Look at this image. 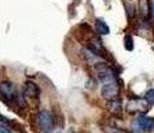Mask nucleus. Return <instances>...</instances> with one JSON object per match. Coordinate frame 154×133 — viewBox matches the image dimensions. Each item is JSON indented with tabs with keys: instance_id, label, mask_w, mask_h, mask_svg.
<instances>
[{
	"instance_id": "obj_1",
	"label": "nucleus",
	"mask_w": 154,
	"mask_h": 133,
	"mask_svg": "<svg viewBox=\"0 0 154 133\" xmlns=\"http://www.w3.org/2000/svg\"><path fill=\"white\" fill-rule=\"evenodd\" d=\"M0 96H2L3 101H5L7 104L8 103H12V101L24 104L23 100H22V97H20V94H17L15 87L8 81H2L0 82Z\"/></svg>"
},
{
	"instance_id": "obj_2",
	"label": "nucleus",
	"mask_w": 154,
	"mask_h": 133,
	"mask_svg": "<svg viewBox=\"0 0 154 133\" xmlns=\"http://www.w3.org/2000/svg\"><path fill=\"white\" fill-rule=\"evenodd\" d=\"M36 123H38L40 132H43V133H51L55 129L54 116L48 111H40L36 114Z\"/></svg>"
},
{
	"instance_id": "obj_3",
	"label": "nucleus",
	"mask_w": 154,
	"mask_h": 133,
	"mask_svg": "<svg viewBox=\"0 0 154 133\" xmlns=\"http://www.w3.org/2000/svg\"><path fill=\"white\" fill-rule=\"evenodd\" d=\"M150 109V104L147 103V100L140 99V97H133L127 101L126 104V111L129 113H146Z\"/></svg>"
},
{
	"instance_id": "obj_4",
	"label": "nucleus",
	"mask_w": 154,
	"mask_h": 133,
	"mask_svg": "<svg viewBox=\"0 0 154 133\" xmlns=\"http://www.w3.org/2000/svg\"><path fill=\"white\" fill-rule=\"evenodd\" d=\"M95 72H97L98 79L100 80V81H103V82H109V81L115 80V75H117V73L112 71V68L109 67L106 63L95 64Z\"/></svg>"
},
{
	"instance_id": "obj_5",
	"label": "nucleus",
	"mask_w": 154,
	"mask_h": 133,
	"mask_svg": "<svg viewBox=\"0 0 154 133\" xmlns=\"http://www.w3.org/2000/svg\"><path fill=\"white\" fill-rule=\"evenodd\" d=\"M154 125V119L153 117H146V116H140L134 120L133 123V128L135 131H138L140 133H143V132H149L150 129L153 128Z\"/></svg>"
},
{
	"instance_id": "obj_6",
	"label": "nucleus",
	"mask_w": 154,
	"mask_h": 133,
	"mask_svg": "<svg viewBox=\"0 0 154 133\" xmlns=\"http://www.w3.org/2000/svg\"><path fill=\"white\" fill-rule=\"evenodd\" d=\"M118 94H119V85L115 82V80L109 81V82H103V87H102V96L103 97L114 100V99H117Z\"/></svg>"
},
{
	"instance_id": "obj_7",
	"label": "nucleus",
	"mask_w": 154,
	"mask_h": 133,
	"mask_svg": "<svg viewBox=\"0 0 154 133\" xmlns=\"http://www.w3.org/2000/svg\"><path fill=\"white\" fill-rule=\"evenodd\" d=\"M138 15L143 22H147L152 15V5H150L149 0H138Z\"/></svg>"
},
{
	"instance_id": "obj_8",
	"label": "nucleus",
	"mask_w": 154,
	"mask_h": 133,
	"mask_svg": "<svg viewBox=\"0 0 154 133\" xmlns=\"http://www.w3.org/2000/svg\"><path fill=\"white\" fill-rule=\"evenodd\" d=\"M24 94L28 97H38L39 96V88L32 81H27L24 84Z\"/></svg>"
},
{
	"instance_id": "obj_9",
	"label": "nucleus",
	"mask_w": 154,
	"mask_h": 133,
	"mask_svg": "<svg viewBox=\"0 0 154 133\" xmlns=\"http://www.w3.org/2000/svg\"><path fill=\"white\" fill-rule=\"evenodd\" d=\"M95 31L98 32L99 35H109L110 33V28H109V25L106 24L103 19L95 20Z\"/></svg>"
},
{
	"instance_id": "obj_10",
	"label": "nucleus",
	"mask_w": 154,
	"mask_h": 133,
	"mask_svg": "<svg viewBox=\"0 0 154 133\" xmlns=\"http://www.w3.org/2000/svg\"><path fill=\"white\" fill-rule=\"evenodd\" d=\"M125 10H126V13H127L129 19H133V17L135 16V13H137L134 4H133L130 0H125Z\"/></svg>"
},
{
	"instance_id": "obj_11",
	"label": "nucleus",
	"mask_w": 154,
	"mask_h": 133,
	"mask_svg": "<svg viewBox=\"0 0 154 133\" xmlns=\"http://www.w3.org/2000/svg\"><path fill=\"white\" fill-rule=\"evenodd\" d=\"M109 106H110V111L115 114H118L121 112V109H122V104H121V101L118 99L111 100V101L109 103Z\"/></svg>"
},
{
	"instance_id": "obj_12",
	"label": "nucleus",
	"mask_w": 154,
	"mask_h": 133,
	"mask_svg": "<svg viewBox=\"0 0 154 133\" xmlns=\"http://www.w3.org/2000/svg\"><path fill=\"white\" fill-rule=\"evenodd\" d=\"M125 48L127 51H133L134 48V43H133V37L130 35H126L125 36Z\"/></svg>"
},
{
	"instance_id": "obj_13",
	"label": "nucleus",
	"mask_w": 154,
	"mask_h": 133,
	"mask_svg": "<svg viewBox=\"0 0 154 133\" xmlns=\"http://www.w3.org/2000/svg\"><path fill=\"white\" fill-rule=\"evenodd\" d=\"M145 99L147 100V103H149L150 105H154V89L147 91L146 94H145Z\"/></svg>"
},
{
	"instance_id": "obj_14",
	"label": "nucleus",
	"mask_w": 154,
	"mask_h": 133,
	"mask_svg": "<svg viewBox=\"0 0 154 133\" xmlns=\"http://www.w3.org/2000/svg\"><path fill=\"white\" fill-rule=\"evenodd\" d=\"M0 133H11V132H10V129L5 128V125L2 123L0 124Z\"/></svg>"
},
{
	"instance_id": "obj_15",
	"label": "nucleus",
	"mask_w": 154,
	"mask_h": 133,
	"mask_svg": "<svg viewBox=\"0 0 154 133\" xmlns=\"http://www.w3.org/2000/svg\"><path fill=\"white\" fill-rule=\"evenodd\" d=\"M149 132H150V133H154V125H153V128H152V129H150V131H149Z\"/></svg>"
},
{
	"instance_id": "obj_16",
	"label": "nucleus",
	"mask_w": 154,
	"mask_h": 133,
	"mask_svg": "<svg viewBox=\"0 0 154 133\" xmlns=\"http://www.w3.org/2000/svg\"><path fill=\"white\" fill-rule=\"evenodd\" d=\"M153 13H154V4H153Z\"/></svg>"
}]
</instances>
